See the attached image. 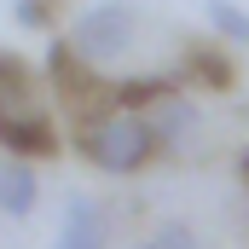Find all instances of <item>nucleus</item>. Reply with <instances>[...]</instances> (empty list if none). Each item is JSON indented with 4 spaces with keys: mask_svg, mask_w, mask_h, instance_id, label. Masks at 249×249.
<instances>
[{
    "mask_svg": "<svg viewBox=\"0 0 249 249\" xmlns=\"http://www.w3.org/2000/svg\"><path fill=\"white\" fill-rule=\"evenodd\" d=\"M203 18H209V29H214L226 47H249V12H244V6H232V0H209Z\"/></svg>",
    "mask_w": 249,
    "mask_h": 249,
    "instance_id": "obj_9",
    "label": "nucleus"
},
{
    "mask_svg": "<svg viewBox=\"0 0 249 249\" xmlns=\"http://www.w3.org/2000/svg\"><path fill=\"white\" fill-rule=\"evenodd\" d=\"M35 203H41L35 168H29L23 157H6V162H0V214L23 220V214H35Z\"/></svg>",
    "mask_w": 249,
    "mask_h": 249,
    "instance_id": "obj_7",
    "label": "nucleus"
},
{
    "mask_svg": "<svg viewBox=\"0 0 249 249\" xmlns=\"http://www.w3.org/2000/svg\"><path fill=\"white\" fill-rule=\"evenodd\" d=\"M238 168H244V180H249V151H244V162H238Z\"/></svg>",
    "mask_w": 249,
    "mask_h": 249,
    "instance_id": "obj_12",
    "label": "nucleus"
},
{
    "mask_svg": "<svg viewBox=\"0 0 249 249\" xmlns=\"http://www.w3.org/2000/svg\"><path fill=\"white\" fill-rule=\"evenodd\" d=\"M133 41H139V12H133L127 0H99V6H87V12L75 18V29H70V53L87 58L93 70H105V64H116L122 53H133Z\"/></svg>",
    "mask_w": 249,
    "mask_h": 249,
    "instance_id": "obj_3",
    "label": "nucleus"
},
{
    "mask_svg": "<svg viewBox=\"0 0 249 249\" xmlns=\"http://www.w3.org/2000/svg\"><path fill=\"white\" fill-rule=\"evenodd\" d=\"M75 145H81V157L93 162V168H105V174H139L151 157H157V133L145 116H133V110H110V116H93V122L75 127Z\"/></svg>",
    "mask_w": 249,
    "mask_h": 249,
    "instance_id": "obj_2",
    "label": "nucleus"
},
{
    "mask_svg": "<svg viewBox=\"0 0 249 249\" xmlns=\"http://www.w3.org/2000/svg\"><path fill=\"white\" fill-rule=\"evenodd\" d=\"M58 249H105V214L93 197H70L64 203V226H58Z\"/></svg>",
    "mask_w": 249,
    "mask_h": 249,
    "instance_id": "obj_6",
    "label": "nucleus"
},
{
    "mask_svg": "<svg viewBox=\"0 0 249 249\" xmlns=\"http://www.w3.org/2000/svg\"><path fill=\"white\" fill-rule=\"evenodd\" d=\"M139 249H157V244H139Z\"/></svg>",
    "mask_w": 249,
    "mask_h": 249,
    "instance_id": "obj_13",
    "label": "nucleus"
},
{
    "mask_svg": "<svg viewBox=\"0 0 249 249\" xmlns=\"http://www.w3.org/2000/svg\"><path fill=\"white\" fill-rule=\"evenodd\" d=\"M145 122L157 133V157H191L197 139H203V110L191 105V93H180V87L168 99H157L145 110Z\"/></svg>",
    "mask_w": 249,
    "mask_h": 249,
    "instance_id": "obj_5",
    "label": "nucleus"
},
{
    "mask_svg": "<svg viewBox=\"0 0 249 249\" xmlns=\"http://www.w3.org/2000/svg\"><path fill=\"white\" fill-rule=\"evenodd\" d=\"M186 81H197L203 93H226L232 87V58L220 47H191L186 53Z\"/></svg>",
    "mask_w": 249,
    "mask_h": 249,
    "instance_id": "obj_8",
    "label": "nucleus"
},
{
    "mask_svg": "<svg viewBox=\"0 0 249 249\" xmlns=\"http://www.w3.org/2000/svg\"><path fill=\"white\" fill-rule=\"evenodd\" d=\"M0 151L6 157H58V122L47 87L18 53H0Z\"/></svg>",
    "mask_w": 249,
    "mask_h": 249,
    "instance_id": "obj_1",
    "label": "nucleus"
},
{
    "mask_svg": "<svg viewBox=\"0 0 249 249\" xmlns=\"http://www.w3.org/2000/svg\"><path fill=\"white\" fill-rule=\"evenodd\" d=\"M47 75H53L58 99L81 116V122H93V116H110V110H116V105H110V93H116V87H105V75H99L87 58H75L64 41L47 53Z\"/></svg>",
    "mask_w": 249,
    "mask_h": 249,
    "instance_id": "obj_4",
    "label": "nucleus"
},
{
    "mask_svg": "<svg viewBox=\"0 0 249 249\" xmlns=\"http://www.w3.org/2000/svg\"><path fill=\"white\" fill-rule=\"evenodd\" d=\"M53 12H58V0H18V6H12L18 29H47V23H53Z\"/></svg>",
    "mask_w": 249,
    "mask_h": 249,
    "instance_id": "obj_10",
    "label": "nucleus"
},
{
    "mask_svg": "<svg viewBox=\"0 0 249 249\" xmlns=\"http://www.w3.org/2000/svg\"><path fill=\"white\" fill-rule=\"evenodd\" d=\"M151 244H157V249H203V244H197V232H191L186 220H162Z\"/></svg>",
    "mask_w": 249,
    "mask_h": 249,
    "instance_id": "obj_11",
    "label": "nucleus"
}]
</instances>
